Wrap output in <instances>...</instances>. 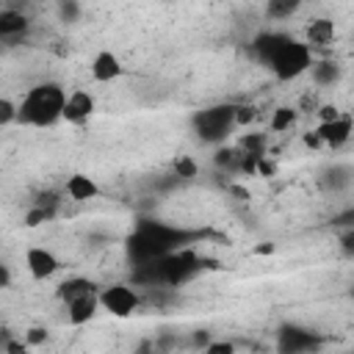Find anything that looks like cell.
Returning a JSON list of instances; mask_svg holds the SVG:
<instances>
[{
	"instance_id": "8",
	"label": "cell",
	"mask_w": 354,
	"mask_h": 354,
	"mask_svg": "<svg viewBox=\"0 0 354 354\" xmlns=\"http://www.w3.org/2000/svg\"><path fill=\"white\" fill-rule=\"evenodd\" d=\"M91 113H94V97H91L88 91L75 88L72 94H66V102H64V111H61V119H64V122L80 124V122H86Z\"/></svg>"
},
{
	"instance_id": "18",
	"label": "cell",
	"mask_w": 354,
	"mask_h": 354,
	"mask_svg": "<svg viewBox=\"0 0 354 354\" xmlns=\"http://www.w3.org/2000/svg\"><path fill=\"white\" fill-rule=\"evenodd\" d=\"M313 77H315V83L326 86V83H332V80L337 77V66H335V64H329V61L315 64V66H313Z\"/></svg>"
},
{
	"instance_id": "30",
	"label": "cell",
	"mask_w": 354,
	"mask_h": 354,
	"mask_svg": "<svg viewBox=\"0 0 354 354\" xmlns=\"http://www.w3.org/2000/svg\"><path fill=\"white\" fill-rule=\"evenodd\" d=\"M230 191H232V194H235L238 199H249V191H246V188H241V185H232Z\"/></svg>"
},
{
	"instance_id": "7",
	"label": "cell",
	"mask_w": 354,
	"mask_h": 354,
	"mask_svg": "<svg viewBox=\"0 0 354 354\" xmlns=\"http://www.w3.org/2000/svg\"><path fill=\"white\" fill-rule=\"evenodd\" d=\"M88 72H91V80H97V83H111V80H119V77L124 75V66H122V61H119L116 53L100 50V53L91 58Z\"/></svg>"
},
{
	"instance_id": "1",
	"label": "cell",
	"mask_w": 354,
	"mask_h": 354,
	"mask_svg": "<svg viewBox=\"0 0 354 354\" xmlns=\"http://www.w3.org/2000/svg\"><path fill=\"white\" fill-rule=\"evenodd\" d=\"M64 102H66V91L61 83H53V80L39 83L17 105V122L30 127H50L61 119Z\"/></svg>"
},
{
	"instance_id": "4",
	"label": "cell",
	"mask_w": 354,
	"mask_h": 354,
	"mask_svg": "<svg viewBox=\"0 0 354 354\" xmlns=\"http://www.w3.org/2000/svg\"><path fill=\"white\" fill-rule=\"evenodd\" d=\"M194 122H196V130L202 133V138L218 141V138H224L235 127L232 124V105H218V108L199 111V116Z\"/></svg>"
},
{
	"instance_id": "17",
	"label": "cell",
	"mask_w": 354,
	"mask_h": 354,
	"mask_svg": "<svg viewBox=\"0 0 354 354\" xmlns=\"http://www.w3.org/2000/svg\"><path fill=\"white\" fill-rule=\"evenodd\" d=\"M266 147H268V136L266 133H246L241 138V152L243 155L260 158V155H266Z\"/></svg>"
},
{
	"instance_id": "28",
	"label": "cell",
	"mask_w": 354,
	"mask_h": 354,
	"mask_svg": "<svg viewBox=\"0 0 354 354\" xmlns=\"http://www.w3.org/2000/svg\"><path fill=\"white\" fill-rule=\"evenodd\" d=\"M11 282V274H8V268L6 266H0V288H6Z\"/></svg>"
},
{
	"instance_id": "26",
	"label": "cell",
	"mask_w": 354,
	"mask_h": 354,
	"mask_svg": "<svg viewBox=\"0 0 354 354\" xmlns=\"http://www.w3.org/2000/svg\"><path fill=\"white\" fill-rule=\"evenodd\" d=\"M3 354H30V346H25V340L8 337V343L3 346Z\"/></svg>"
},
{
	"instance_id": "29",
	"label": "cell",
	"mask_w": 354,
	"mask_h": 354,
	"mask_svg": "<svg viewBox=\"0 0 354 354\" xmlns=\"http://www.w3.org/2000/svg\"><path fill=\"white\" fill-rule=\"evenodd\" d=\"M304 144H310V147H321V141H318V136H315V130L304 136Z\"/></svg>"
},
{
	"instance_id": "3",
	"label": "cell",
	"mask_w": 354,
	"mask_h": 354,
	"mask_svg": "<svg viewBox=\"0 0 354 354\" xmlns=\"http://www.w3.org/2000/svg\"><path fill=\"white\" fill-rule=\"evenodd\" d=\"M97 301H100V307H102L105 313H111V315H116V318H130V315L138 310V304H141L136 288H130V285H124V282H113V285L102 288V290L97 293Z\"/></svg>"
},
{
	"instance_id": "19",
	"label": "cell",
	"mask_w": 354,
	"mask_h": 354,
	"mask_svg": "<svg viewBox=\"0 0 354 354\" xmlns=\"http://www.w3.org/2000/svg\"><path fill=\"white\" fill-rule=\"evenodd\" d=\"M257 116L254 105H232V124L241 127V124H252Z\"/></svg>"
},
{
	"instance_id": "20",
	"label": "cell",
	"mask_w": 354,
	"mask_h": 354,
	"mask_svg": "<svg viewBox=\"0 0 354 354\" xmlns=\"http://www.w3.org/2000/svg\"><path fill=\"white\" fill-rule=\"evenodd\" d=\"M299 8V3H288V0H274V3H268V17H274V19H282V17H288V14H293Z\"/></svg>"
},
{
	"instance_id": "13",
	"label": "cell",
	"mask_w": 354,
	"mask_h": 354,
	"mask_svg": "<svg viewBox=\"0 0 354 354\" xmlns=\"http://www.w3.org/2000/svg\"><path fill=\"white\" fill-rule=\"evenodd\" d=\"M28 30V17L17 8H3L0 11V36H19Z\"/></svg>"
},
{
	"instance_id": "16",
	"label": "cell",
	"mask_w": 354,
	"mask_h": 354,
	"mask_svg": "<svg viewBox=\"0 0 354 354\" xmlns=\"http://www.w3.org/2000/svg\"><path fill=\"white\" fill-rule=\"evenodd\" d=\"M296 119H299V111H296V108L279 105V108H274V111H271L268 127H271L274 133H285V130H290V127L296 124Z\"/></svg>"
},
{
	"instance_id": "9",
	"label": "cell",
	"mask_w": 354,
	"mask_h": 354,
	"mask_svg": "<svg viewBox=\"0 0 354 354\" xmlns=\"http://www.w3.org/2000/svg\"><path fill=\"white\" fill-rule=\"evenodd\" d=\"M64 191H66V196H69V199H75V202H88V199H94V196L100 194V188H97L94 177H88V174H83V171L69 174V177H66Z\"/></svg>"
},
{
	"instance_id": "21",
	"label": "cell",
	"mask_w": 354,
	"mask_h": 354,
	"mask_svg": "<svg viewBox=\"0 0 354 354\" xmlns=\"http://www.w3.org/2000/svg\"><path fill=\"white\" fill-rule=\"evenodd\" d=\"M174 171H177V177H196V171H199V166L194 163V158H188V155H180L177 160H174Z\"/></svg>"
},
{
	"instance_id": "11",
	"label": "cell",
	"mask_w": 354,
	"mask_h": 354,
	"mask_svg": "<svg viewBox=\"0 0 354 354\" xmlns=\"http://www.w3.org/2000/svg\"><path fill=\"white\" fill-rule=\"evenodd\" d=\"M97 290H94V282H88V279H83V277H69V279H64L61 285H58V299L64 301V304H72V301H77V299H83V296H94Z\"/></svg>"
},
{
	"instance_id": "5",
	"label": "cell",
	"mask_w": 354,
	"mask_h": 354,
	"mask_svg": "<svg viewBox=\"0 0 354 354\" xmlns=\"http://www.w3.org/2000/svg\"><path fill=\"white\" fill-rule=\"evenodd\" d=\"M25 268H28V274H30L33 279H50V277L61 268V263H58V257H55L50 249H44V246H30V249L25 252Z\"/></svg>"
},
{
	"instance_id": "15",
	"label": "cell",
	"mask_w": 354,
	"mask_h": 354,
	"mask_svg": "<svg viewBox=\"0 0 354 354\" xmlns=\"http://www.w3.org/2000/svg\"><path fill=\"white\" fill-rule=\"evenodd\" d=\"M285 39H288V36H282V33H263V36H257V41H254V53H257V58L268 64V61L274 58V53L282 47Z\"/></svg>"
},
{
	"instance_id": "27",
	"label": "cell",
	"mask_w": 354,
	"mask_h": 354,
	"mask_svg": "<svg viewBox=\"0 0 354 354\" xmlns=\"http://www.w3.org/2000/svg\"><path fill=\"white\" fill-rule=\"evenodd\" d=\"M337 116H340V111H337L335 105H324V108L318 111V119H321V122H332V119H337Z\"/></svg>"
},
{
	"instance_id": "31",
	"label": "cell",
	"mask_w": 354,
	"mask_h": 354,
	"mask_svg": "<svg viewBox=\"0 0 354 354\" xmlns=\"http://www.w3.org/2000/svg\"><path fill=\"white\" fill-rule=\"evenodd\" d=\"M254 252H257V254H268V252H274V243H266V246H257Z\"/></svg>"
},
{
	"instance_id": "24",
	"label": "cell",
	"mask_w": 354,
	"mask_h": 354,
	"mask_svg": "<svg viewBox=\"0 0 354 354\" xmlns=\"http://www.w3.org/2000/svg\"><path fill=\"white\" fill-rule=\"evenodd\" d=\"M47 337H50V332L44 329V326H30L28 332H25V346H41V343H47Z\"/></svg>"
},
{
	"instance_id": "22",
	"label": "cell",
	"mask_w": 354,
	"mask_h": 354,
	"mask_svg": "<svg viewBox=\"0 0 354 354\" xmlns=\"http://www.w3.org/2000/svg\"><path fill=\"white\" fill-rule=\"evenodd\" d=\"M53 216L44 210V207H39V205H33L28 213H25V227H41L44 221H50Z\"/></svg>"
},
{
	"instance_id": "10",
	"label": "cell",
	"mask_w": 354,
	"mask_h": 354,
	"mask_svg": "<svg viewBox=\"0 0 354 354\" xmlns=\"http://www.w3.org/2000/svg\"><path fill=\"white\" fill-rule=\"evenodd\" d=\"M97 310H100L97 293H94V296H83V299L66 304V321H69L72 326H83V324H88V321L97 315Z\"/></svg>"
},
{
	"instance_id": "2",
	"label": "cell",
	"mask_w": 354,
	"mask_h": 354,
	"mask_svg": "<svg viewBox=\"0 0 354 354\" xmlns=\"http://www.w3.org/2000/svg\"><path fill=\"white\" fill-rule=\"evenodd\" d=\"M271 72L279 77V80H293L299 77L301 72H307L313 66V53L304 41H296V39H285L282 47L274 53V58L268 61Z\"/></svg>"
},
{
	"instance_id": "14",
	"label": "cell",
	"mask_w": 354,
	"mask_h": 354,
	"mask_svg": "<svg viewBox=\"0 0 354 354\" xmlns=\"http://www.w3.org/2000/svg\"><path fill=\"white\" fill-rule=\"evenodd\" d=\"M332 36H335V22H332V19H315V22L307 25V41H310V44L324 47V44L332 41ZM310 44H307V47H310Z\"/></svg>"
},
{
	"instance_id": "6",
	"label": "cell",
	"mask_w": 354,
	"mask_h": 354,
	"mask_svg": "<svg viewBox=\"0 0 354 354\" xmlns=\"http://www.w3.org/2000/svg\"><path fill=\"white\" fill-rule=\"evenodd\" d=\"M315 136L321 141V147H343L348 138H351V116L348 113H340L337 119L332 122H321L315 127Z\"/></svg>"
},
{
	"instance_id": "25",
	"label": "cell",
	"mask_w": 354,
	"mask_h": 354,
	"mask_svg": "<svg viewBox=\"0 0 354 354\" xmlns=\"http://www.w3.org/2000/svg\"><path fill=\"white\" fill-rule=\"evenodd\" d=\"M202 354H235V346L230 340H213V343L205 346Z\"/></svg>"
},
{
	"instance_id": "12",
	"label": "cell",
	"mask_w": 354,
	"mask_h": 354,
	"mask_svg": "<svg viewBox=\"0 0 354 354\" xmlns=\"http://www.w3.org/2000/svg\"><path fill=\"white\" fill-rule=\"evenodd\" d=\"M279 348L285 354H304L313 348V335L304 329H285L279 335Z\"/></svg>"
},
{
	"instance_id": "23",
	"label": "cell",
	"mask_w": 354,
	"mask_h": 354,
	"mask_svg": "<svg viewBox=\"0 0 354 354\" xmlns=\"http://www.w3.org/2000/svg\"><path fill=\"white\" fill-rule=\"evenodd\" d=\"M17 122V102H11L8 97H0V127Z\"/></svg>"
}]
</instances>
